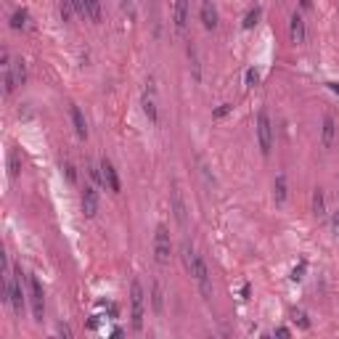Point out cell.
Instances as JSON below:
<instances>
[{"label": "cell", "instance_id": "obj_1", "mask_svg": "<svg viewBox=\"0 0 339 339\" xmlns=\"http://www.w3.org/2000/svg\"><path fill=\"white\" fill-rule=\"evenodd\" d=\"M143 321H146V294H143L141 281L130 284V323L133 331H143Z\"/></svg>", "mask_w": 339, "mask_h": 339}, {"label": "cell", "instance_id": "obj_2", "mask_svg": "<svg viewBox=\"0 0 339 339\" xmlns=\"http://www.w3.org/2000/svg\"><path fill=\"white\" fill-rule=\"evenodd\" d=\"M273 141H276V135H273L270 114L265 112V109H260L257 112V146H260V151H263V156H270Z\"/></svg>", "mask_w": 339, "mask_h": 339}, {"label": "cell", "instance_id": "obj_3", "mask_svg": "<svg viewBox=\"0 0 339 339\" xmlns=\"http://www.w3.org/2000/svg\"><path fill=\"white\" fill-rule=\"evenodd\" d=\"M154 260L156 265H170V260H172V239H170V231L165 225H156L154 231Z\"/></svg>", "mask_w": 339, "mask_h": 339}, {"label": "cell", "instance_id": "obj_4", "mask_svg": "<svg viewBox=\"0 0 339 339\" xmlns=\"http://www.w3.org/2000/svg\"><path fill=\"white\" fill-rule=\"evenodd\" d=\"M188 276L196 281L201 297L210 302V299H212V276H210V268H207V263H204V257H201V254H196V260H194V265H191V270H188Z\"/></svg>", "mask_w": 339, "mask_h": 339}, {"label": "cell", "instance_id": "obj_5", "mask_svg": "<svg viewBox=\"0 0 339 339\" xmlns=\"http://www.w3.org/2000/svg\"><path fill=\"white\" fill-rule=\"evenodd\" d=\"M27 286H29V302H32V315L35 321L40 323L45 318V291H43V284L37 276H27Z\"/></svg>", "mask_w": 339, "mask_h": 339}, {"label": "cell", "instance_id": "obj_6", "mask_svg": "<svg viewBox=\"0 0 339 339\" xmlns=\"http://www.w3.org/2000/svg\"><path fill=\"white\" fill-rule=\"evenodd\" d=\"M24 297H27V291H24V276H22V268H14V281H11V308L19 318H22L24 313Z\"/></svg>", "mask_w": 339, "mask_h": 339}, {"label": "cell", "instance_id": "obj_7", "mask_svg": "<svg viewBox=\"0 0 339 339\" xmlns=\"http://www.w3.org/2000/svg\"><path fill=\"white\" fill-rule=\"evenodd\" d=\"M170 204H172V215H175V220H178V225L186 228L188 225V207H186L183 194H180L178 186H172V191H170Z\"/></svg>", "mask_w": 339, "mask_h": 339}, {"label": "cell", "instance_id": "obj_8", "mask_svg": "<svg viewBox=\"0 0 339 339\" xmlns=\"http://www.w3.org/2000/svg\"><path fill=\"white\" fill-rule=\"evenodd\" d=\"M80 204H82L85 218L93 220L96 215H98V207H101V201H98V191H96L93 186H85V188H82V196H80Z\"/></svg>", "mask_w": 339, "mask_h": 339}, {"label": "cell", "instance_id": "obj_9", "mask_svg": "<svg viewBox=\"0 0 339 339\" xmlns=\"http://www.w3.org/2000/svg\"><path fill=\"white\" fill-rule=\"evenodd\" d=\"M337 141V117L331 112L323 114V122H321V146L323 148H331Z\"/></svg>", "mask_w": 339, "mask_h": 339}, {"label": "cell", "instance_id": "obj_10", "mask_svg": "<svg viewBox=\"0 0 339 339\" xmlns=\"http://www.w3.org/2000/svg\"><path fill=\"white\" fill-rule=\"evenodd\" d=\"M98 165H101V175H103V186H106L112 194H120V191H122V183H120V175H117L114 165L106 159V156H103Z\"/></svg>", "mask_w": 339, "mask_h": 339}, {"label": "cell", "instance_id": "obj_11", "mask_svg": "<svg viewBox=\"0 0 339 339\" xmlns=\"http://www.w3.org/2000/svg\"><path fill=\"white\" fill-rule=\"evenodd\" d=\"M289 40L294 43V45H302L305 40H308V27H305V19H302V14H291V19H289Z\"/></svg>", "mask_w": 339, "mask_h": 339}, {"label": "cell", "instance_id": "obj_12", "mask_svg": "<svg viewBox=\"0 0 339 339\" xmlns=\"http://www.w3.org/2000/svg\"><path fill=\"white\" fill-rule=\"evenodd\" d=\"M199 19H201V24H204L207 32H215V29H218V8H215L212 0H201V5H199Z\"/></svg>", "mask_w": 339, "mask_h": 339}, {"label": "cell", "instance_id": "obj_13", "mask_svg": "<svg viewBox=\"0 0 339 339\" xmlns=\"http://www.w3.org/2000/svg\"><path fill=\"white\" fill-rule=\"evenodd\" d=\"M172 22H175V32L183 35L188 27V0H175L172 5Z\"/></svg>", "mask_w": 339, "mask_h": 339}, {"label": "cell", "instance_id": "obj_14", "mask_svg": "<svg viewBox=\"0 0 339 339\" xmlns=\"http://www.w3.org/2000/svg\"><path fill=\"white\" fill-rule=\"evenodd\" d=\"M286 199H289V183H286V175L278 172L276 175V183H273V201H276L278 207H284Z\"/></svg>", "mask_w": 339, "mask_h": 339}, {"label": "cell", "instance_id": "obj_15", "mask_svg": "<svg viewBox=\"0 0 339 339\" xmlns=\"http://www.w3.org/2000/svg\"><path fill=\"white\" fill-rule=\"evenodd\" d=\"M69 117H72V125H74V133L77 138H88V122H85V117L80 112V106H69Z\"/></svg>", "mask_w": 339, "mask_h": 339}, {"label": "cell", "instance_id": "obj_16", "mask_svg": "<svg viewBox=\"0 0 339 339\" xmlns=\"http://www.w3.org/2000/svg\"><path fill=\"white\" fill-rule=\"evenodd\" d=\"M151 310L156 313V315H162V313H165V289H162L159 281L151 284Z\"/></svg>", "mask_w": 339, "mask_h": 339}, {"label": "cell", "instance_id": "obj_17", "mask_svg": "<svg viewBox=\"0 0 339 339\" xmlns=\"http://www.w3.org/2000/svg\"><path fill=\"white\" fill-rule=\"evenodd\" d=\"M141 106H143V114L148 117V122H151V125H156V122H159V114H156V103H154V98H151V93H143V101H141Z\"/></svg>", "mask_w": 339, "mask_h": 339}, {"label": "cell", "instance_id": "obj_18", "mask_svg": "<svg viewBox=\"0 0 339 339\" xmlns=\"http://www.w3.org/2000/svg\"><path fill=\"white\" fill-rule=\"evenodd\" d=\"M313 215H315L318 220L329 215V212H326V196H323L321 188H315V191H313Z\"/></svg>", "mask_w": 339, "mask_h": 339}, {"label": "cell", "instance_id": "obj_19", "mask_svg": "<svg viewBox=\"0 0 339 339\" xmlns=\"http://www.w3.org/2000/svg\"><path fill=\"white\" fill-rule=\"evenodd\" d=\"M85 8H88V19L93 24L103 22V8H101V0H85Z\"/></svg>", "mask_w": 339, "mask_h": 339}, {"label": "cell", "instance_id": "obj_20", "mask_svg": "<svg viewBox=\"0 0 339 339\" xmlns=\"http://www.w3.org/2000/svg\"><path fill=\"white\" fill-rule=\"evenodd\" d=\"M19 172H22V159H19V151H16V148H11V154H8V178L16 180Z\"/></svg>", "mask_w": 339, "mask_h": 339}, {"label": "cell", "instance_id": "obj_21", "mask_svg": "<svg viewBox=\"0 0 339 339\" xmlns=\"http://www.w3.org/2000/svg\"><path fill=\"white\" fill-rule=\"evenodd\" d=\"M27 19H29L27 8L14 11V16H11V29H24V27H27Z\"/></svg>", "mask_w": 339, "mask_h": 339}, {"label": "cell", "instance_id": "obj_22", "mask_svg": "<svg viewBox=\"0 0 339 339\" xmlns=\"http://www.w3.org/2000/svg\"><path fill=\"white\" fill-rule=\"evenodd\" d=\"M260 16H263V8H260V5H254V8H249V11H246V16H244V24H241V27H244V29H252L254 24L260 22Z\"/></svg>", "mask_w": 339, "mask_h": 339}, {"label": "cell", "instance_id": "obj_23", "mask_svg": "<svg viewBox=\"0 0 339 339\" xmlns=\"http://www.w3.org/2000/svg\"><path fill=\"white\" fill-rule=\"evenodd\" d=\"M14 77H16V85L27 82V64L22 58H14Z\"/></svg>", "mask_w": 339, "mask_h": 339}, {"label": "cell", "instance_id": "obj_24", "mask_svg": "<svg viewBox=\"0 0 339 339\" xmlns=\"http://www.w3.org/2000/svg\"><path fill=\"white\" fill-rule=\"evenodd\" d=\"M58 14H61V19H64V22H72V19H74V14H77V11H74V5H72V0H61V3H58Z\"/></svg>", "mask_w": 339, "mask_h": 339}, {"label": "cell", "instance_id": "obj_25", "mask_svg": "<svg viewBox=\"0 0 339 339\" xmlns=\"http://www.w3.org/2000/svg\"><path fill=\"white\" fill-rule=\"evenodd\" d=\"M85 170H88V175H90V180H93V183H98V186H103V175H101V165H93V162H85Z\"/></svg>", "mask_w": 339, "mask_h": 339}, {"label": "cell", "instance_id": "obj_26", "mask_svg": "<svg viewBox=\"0 0 339 339\" xmlns=\"http://www.w3.org/2000/svg\"><path fill=\"white\" fill-rule=\"evenodd\" d=\"M61 172H64V178H67L72 186L77 183V170H74V165H72L69 159H64V162H61Z\"/></svg>", "mask_w": 339, "mask_h": 339}, {"label": "cell", "instance_id": "obj_27", "mask_svg": "<svg viewBox=\"0 0 339 339\" xmlns=\"http://www.w3.org/2000/svg\"><path fill=\"white\" fill-rule=\"evenodd\" d=\"M188 58H191V69H194V80H201V69H199V58H196V50L188 45Z\"/></svg>", "mask_w": 339, "mask_h": 339}, {"label": "cell", "instance_id": "obj_28", "mask_svg": "<svg viewBox=\"0 0 339 339\" xmlns=\"http://www.w3.org/2000/svg\"><path fill=\"white\" fill-rule=\"evenodd\" d=\"M257 82H260V72L257 69H246L244 72V85H246V88H254Z\"/></svg>", "mask_w": 339, "mask_h": 339}, {"label": "cell", "instance_id": "obj_29", "mask_svg": "<svg viewBox=\"0 0 339 339\" xmlns=\"http://www.w3.org/2000/svg\"><path fill=\"white\" fill-rule=\"evenodd\" d=\"M231 112H233V103H220V106L212 112V117H215V120H223V117H228Z\"/></svg>", "mask_w": 339, "mask_h": 339}, {"label": "cell", "instance_id": "obj_30", "mask_svg": "<svg viewBox=\"0 0 339 339\" xmlns=\"http://www.w3.org/2000/svg\"><path fill=\"white\" fill-rule=\"evenodd\" d=\"M291 315H294V321L302 326V329H310V321H308V313H305V310H294Z\"/></svg>", "mask_w": 339, "mask_h": 339}, {"label": "cell", "instance_id": "obj_31", "mask_svg": "<svg viewBox=\"0 0 339 339\" xmlns=\"http://www.w3.org/2000/svg\"><path fill=\"white\" fill-rule=\"evenodd\" d=\"M72 5H74L77 16H85V19H88V8H85V0H72Z\"/></svg>", "mask_w": 339, "mask_h": 339}, {"label": "cell", "instance_id": "obj_32", "mask_svg": "<svg viewBox=\"0 0 339 339\" xmlns=\"http://www.w3.org/2000/svg\"><path fill=\"white\" fill-rule=\"evenodd\" d=\"M331 231H334V236L339 239V207H337V212L331 215Z\"/></svg>", "mask_w": 339, "mask_h": 339}, {"label": "cell", "instance_id": "obj_33", "mask_svg": "<svg viewBox=\"0 0 339 339\" xmlns=\"http://www.w3.org/2000/svg\"><path fill=\"white\" fill-rule=\"evenodd\" d=\"M56 331H58V334H61L64 339H72V337H74V334H72V329H69L67 323H58V329H56Z\"/></svg>", "mask_w": 339, "mask_h": 339}, {"label": "cell", "instance_id": "obj_34", "mask_svg": "<svg viewBox=\"0 0 339 339\" xmlns=\"http://www.w3.org/2000/svg\"><path fill=\"white\" fill-rule=\"evenodd\" d=\"M302 273H305V263L299 265V268H294V270H291V278H294V281H299V278H302Z\"/></svg>", "mask_w": 339, "mask_h": 339}, {"label": "cell", "instance_id": "obj_35", "mask_svg": "<svg viewBox=\"0 0 339 339\" xmlns=\"http://www.w3.org/2000/svg\"><path fill=\"white\" fill-rule=\"evenodd\" d=\"M122 8H125V11H130V16L135 19V8H133V3H130V0H122Z\"/></svg>", "mask_w": 339, "mask_h": 339}, {"label": "cell", "instance_id": "obj_36", "mask_svg": "<svg viewBox=\"0 0 339 339\" xmlns=\"http://www.w3.org/2000/svg\"><path fill=\"white\" fill-rule=\"evenodd\" d=\"M276 337H291V331L286 329V326H278V329H276Z\"/></svg>", "mask_w": 339, "mask_h": 339}, {"label": "cell", "instance_id": "obj_37", "mask_svg": "<svg viewBox=\"0 0 339 339\" xmlns=\"http://www.w3.org/2000/svg\"><path fill=\"white\" fill-rule=\"evenodd\" d=\"M329 88H331V90H334V93L339 96V82H329Z\"/></svg>", "mask_w": 339, "mask_h": 339}, {"label": "cell", "instance_id": "obj_38", "mask_svg": "<svg viewBox=\"0 0 339 339\" xmlns=\"http://www.w3.org/2000/svg\"><path fill=\"white\" fill-rule=\"evenodd\" d=\"M302 3V8H313V0H299Z\"/></svg>", "mask_w": 339, "mask_h": 339}, {"label": "cell", "instance_id": "obj_39", "mask_svg": "<svg viewBox=\"0 0 339 339\" xmlns=\"http://www.w3.org/2000/svg\"><path fill=\"white\" fill-rule=\"evenodd\" d=\"M337 201H339V196H337Z\"/></svg>", "mask_w": 339, "mask_h": 339}]
</instances>
